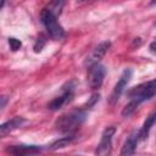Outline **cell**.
Masks as SVG:
<instances>
[{
	"label": "cell",
	"instance_id": "1",
	"mask_svg": "<svg viewBox=\"0 0 156 156\" xmlns=\"http://www.w3.org/2000/svg\"><path fill=\"white\" fill-rule=\"evenodd\" d=\"M87 118V108H79L69 111L57 118L55 122V128L62 134H71L74 132Z\"/></svg>",
	"mask_w": 156,
	"mask_h": 156
},
{
	"label": "cell",
	"instance_id": "2",
	"mask_svg": "<svg viewBox=\"0 0 156 156\" xmlns=\"http://www.w3.org/2000/svg\"><path fill=\"white\" fill-rule=\"evenodd\" d=\"M127 95L132 102H134L136 106H139L143 101L149 100L156 95V79L141 83V84L132 88L127 93Z\"/></svg>",
	"mask_w": 156,
	"mask_h": 156
},
{
	"label": "cell",
	"instance_id": "3",
	"mask_svg": "<svg viewBox=\"0 0 156 156\" xmlns=\"http://www.w3.org/2000/svg\"><path fill=\"white\" fill-rule=\"evenodd\" d=\"M40 21L45 27L48 34L54 40H61L65 37V29L58 23L56 15L51 12L49 9H43L40 12Z\"/></svg>",
	"mask_w": 156,
	"mask_h": 156
},
{
	"label": "cell",
	"instance_id": "4",
	"mask_svg": "<svg viewBox=\"0 0 156 156\" xmlns=\"http://www.w3.org/2000/svg\"><path fill=\"white\" fill-rule=\"evenodd\" d=\"M73 91H74V85L72 82H68L66 85L62 87V91L60 95L55 96L49 104H48V108L56 111L58 108H61L63 105H66L67 102H69L73 98Z\"/></svg>",
	"mask_w": 156,
	"mask_h": 156
},
{
	"label": "cell",
	"instance_id": "5",
	"mask_svg": "<svg viewBox=\"0 0 156 156\" xmlns=\"http://www.w3.org/2000/svg\"><path fill=\"white\" fill-rule=\"evenodd\" d=\"M106 74V69L102 65L96 63L93 65L88 68V77H87V82L88 85L91 90H96L102 85L104 78Z\"/></svg>",
	"mask_w": 156,
	"mask_h": 156
},
{
	"label": "cell",
	"instance_id": "6",
	"mask_svg": "<svg viewBox=\"0 0 156 156\" xmlns=\"http://www.w3.org/2000/svg\"><path fill=\"white\" fill-rule=\"evenodd\" d=\"M116 133V128L115 127H107L105 128V130L102 132L100 143L98 144L96 149H95V154L100 155V156H106L111 154L112 150V136Z\"/></svg>",
	"mask_w": 156,
	"mask_h": 156
},
{
	"label": "cell",
	"instance_id": "7",
	"mask_svg": "<svg viewBox=\"0 0 156 156\" xmlns=\"http://www.w3.org/2000/svg\"><path fill=\"white\" fill-rule=\"evenodd\" d=\"M110 46H111V43H110V41H102V43H100L99 45H96V46L90 51V54L84 58V66L89 68L90 66L99 63V62L104 58V56H105V54L107 52V50H108Z\"/></svg>",
	"mask_w": 156,
	"mask_h": 156
},
{
	"label": "cell",
	"instance_id": "8",
	"mask_svg": "<svg viewBox=\"0 0 156 156\" xmlns=\"http://www.w3.org/2000/svg\"><path fill=\"white\" fill-rule=\"evenodd\" d=\"M132 73H133V72H132L130 68H126V69L122 72V74H121L119 79H118V82L116 83V85H115V88H113V90H112V93H111L110 104L113 105L115 102L118 101L119 96L122 95L123 90L126 89V87L128 85V83H129V80H130V78H132Z\"/></svg>",
	"mask_w": 156,
	"mask_h": 156
},
{
	"label": "cell",
	"instance_id": "9",
	"mask_svg": "<svg viewBox=\"0 0 156 156\" xmlns=\"http://www.w3.org/2000/svg\"><path fill=\"white\" fill-rule=\"evenodd\" d=\"M140 140V133L139 130H133L128 138L126 139L123 146H122V150H121V155L123 156H128V155H133L135 152V149H136V145Z\"/></svg>",
	"mask_w": 156,
	"mask_h": 156
},
{
	"label": "cell",
	"instance_id": "10",
	"mask_svg": "<svg viewBox=\"0 0 156 156\" xmlns=\"http://www.w3.org/2000/svg\"><path fill=\"white\" fill-rule=\"evenodd\" d=\"M43 150L41 146L38 145H12L6 149L9 154L12 155H28V154H39Z\"/></svg>",
	"mask_w": 156,
	"mask_h": 156
},
{
	"label": "cell",
	"instance_id": "11",
	"mask_svg": "<svg viewBox=\"0 0 156 156\" xmlns=\"http://www.w3.org/2000/svg\"><path fill=\"white\" fill-rule=\"evenodd\" d=\"M24 123H26V119L23 117H13L10 121H7V122H5L0 126V135L4 136L7 133L22 127V124H24Z\"/></svg>",
	"mask_w": 156,
	"mask_h": 156
},
{
	"label": "cell",
	"instance_id": "12",
	"mask_svg": "<svg viewBox=\"0 0 156 156\" xmlns=\"http://www.w3.org/2000/svg\"><path fill=\"white\" fill-rule=\"evenodd\" d=\"M155 122H156V110L152 111V112L146 117V119L144 121L143 127L139 129L140 139H141V140H144V139L147 138V135H149V133H150V129L152 128V126L155 124Z\"/></svg>",
	"mask_w": 156,
	"mask_h": 156
},
{
	"label": "cell",
	"instance_id": "13",
	"mask_svg": "<svg viewBox=\"0 0 156 156\" xmlns=\"http://www.w3.org/2000/svg\"><path fill=\"white\" fill-rule=\"evenodd\" d=\"M72 140H73V136H72V135L62 136V138H60L58 140H56V141H54V143L51 144L50 150H57V149L65 147V146H67V145H68V144H69Z\"/></svg>",
	"mask_w": 156,
	"mask_h": 156
},
{
	"label": "cell",
	"instance_id": "14",
	"mask_svg": "<svg viewBox=\"0 0 156 156\" xmlns=\"http://www.w3.org/2000/svg\"><path fill=\"white\" fill-rule=\"evenodd\" d=\"M63 4H65V0H50L49 10L51 12H54L55 15H60L61 10L63 7Z\"/></svg>",
	"mask_w": 156,
	"mask_h": 156
},
{
	"label": "cell",
	"instance_id": "15",
	"mask_svg": "<svg viewBox=\"0 0 156 156\" xmlns=\"http://www.w3.org/2000/svg\"><path fill=\"white\" fill-rule=\"evenodd\" d=\"M9 45H10V49L12 51H17L22 46V43L17 38H9Z\"/></svg>",
	"mask_w": 156,
	"mask_h": 156
},
{
	"label": "cell",
	"instance_id": "16",
	"mask_svg": "<svg viewBox=\"0 0 156 156\" xmlns=\"http://www.w3.org/2000/svg\"><path fill=\"white\" fill-rule=\"evenodd\" d=\"M44 44H45V39H44V37L40 34V37L37 39V41H35V44H34V51H35V52H40L41 49H43V46H44Z\"/></svg>",
	"mask_w": 156,
	"mask_h": 156
},
{
	"label": "cell",
	"instance_id": "17",
	"mask_svg": "<svg viewBox=\"0 0 156 156\" xmlns=\"http://www.w3.org/2000/svg\"><path fill=\"white\" fill-rule=\"evenodd\" d=\"M99 98H100V95H99V94H94V95L90 98V100L87 102V105H85L84 107H85V108H90V107H93V106L99 101Z\"/></svg>",
	"mask_w": 156,
	"mask_h": 156
},
{
	"label": "cell",
	"instance_id": "18",
	"mask_svg": "<svg viewBox=\"0 0 156 156\" xmlns=\"http://www.w3.org/2000/svg\"><path fill=\"white\" fill-rule=\"evenodd\" d=\"M149 48H150V51H151L152 54H155V55H156V40H154V41L150 44V46H149Z\"/></svg>",
	"mask_w": 156,
	"mask_h": 156
},
{
	"label": "cell",
	"instance_id": "19",
	"mask_svg": "<svg viewBox=\"0 0 156 156\" xmlns=\"http://www.w3.org/2000/svg\"><path fill=\"white\" fill-rule=\"evenodd\" d=\"M6 100H7L6 96H2V98H1V108L5 107V105H6Z\"/></svg>",
	"mask_w": 156,
	"mask_h": 156
},
{
	"label": "cell",
	"instance_id": "20",
	"mask_svg": "<svg viewBox=\"0 0 156 156\" xmlns=\"http://www.w3.org/2000/svg\"><path fill=\"white\" fill-rule=\"evenodd\" d=\"M151 5H156V0H152L151 1Z\"/></svg>",
	"mask_w": 156,
	"mask_h": 156
}]
</instances>
